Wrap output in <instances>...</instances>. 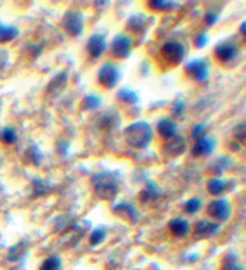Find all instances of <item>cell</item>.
<instances>
[{"label":"cell","mask_w":246,"mask_h":270,"mask_svg":"<svg viewBox=\"0 0 246 270\" xmlns=\"http://www.w3.org/2000/svg\"><path fill=\"white\" fill-rule=\"evenodd\" d=\"M124 137L131 147L145 149L152 143L154 132H153L150 124L147 122H136L126 127L124 131Z\"/></svg>","instance_id":"obj_1"},{"label":"cell","mask_w":246,"mask_h":270,"mask_svg":"<svg viewBox=\"0 0 246 270\" xmlns=\"http://www.w3.org/2000/svg\"><path fill=\"white\" fill-rule=\"evenodd\" d=\"M91 184L95 195L102 201H112L119 190V182L110 172L94 174L91 178Z\"/></svg>","instance_id":"obj_2"},{"label":"cell","mask_w":246,"mask_h":270,"mask_svg":"<svg viewBox=\"0 0 246 270\" xmlns=\"http://www.w3.org/2000/svg\"><path fill=\"white\" fill-rule=\"evenodd\" d=\"M120 78V71L116 64L107 62L100 66L98 71L99 84L107 90H110L118 84Z\"/></svg>","instance_id":"obj_3"},{"label":"cell","mask_w":246,"mask_h":270,"mask_svg":"<svg viewBox=\"0 0 246 270\" xmlns=\"http://www.w3.org/2000/svg\"><path fill=\"white\" fill-rule=\"evenodd\" d=\"M63 26L70 36H80L84 28L83 13L81 11H76V10H70L63 17Z\"/></svg>","instance_id":"obj_4"},{"label":"cell","mask_w":246,"mask_h":270,"mask_svg":"<svg viewBox=\"0 0 246 270\" xmlns=\"http://www.w3.org/2000/svg\"><path fill=\"white\" fill-rule=\"evenodd\" d=\"M161 55L171 65H179L185 58V46L179 41H168L162 46Z\"/></svg>","instance_id":"obj_5"},{"label":"cell","mask_w":246,"mask_h":270,"mask_svg":"<svg viewBox=\"0 0 246 270\" xmlns=\"http://www.w3.org/2000/svg\"><path fill=\"white\" fill-rule=\"evenodd\" d=\"M110 51L114 58L127 59L133 52V41L125 34H117L110 42Z\"/></svg>","instance_id":"obj_6"},{"label":"cell","mask_w":246,"mask_h":270,"mask_svg":"<svg viewBox=\"0 0 246 270\" xmlns=\"http://www.w3.org/2000/svg\"><path fill=\"white\" fill-rule=\"evenodd\" d=\"M184 71L198 83H204L209 77V66L203 59H192L187 62L184 66Z\"/></svg>","instance_id":"obj_7"},{"label":"cell","mask_w":246,"mask_h":270,"mask_svg":"<svg viewBox=\"0 0 246 270\" xmlns=\"http://www.w3.org/2000/svg\"><path fill=\"white\" fill-rule=\"evenodd\" d=\"M206 213L213 219H215L219 222H226L230 220L232 215V207L230 202L224 198L212 201L206 207Z\"/></svg>","instance_id":"obj_8"},{"label":"cell","mask_w":246,"mask_h":270,"mask_svg":"<svg viewBox=\"0 0 246 270\" xmlns=\"http://www.w3.org/2000/svg\"><path fill=\"white\" fill-rule=\"evenodd\" d=\"M217 144V141L215 138L212 136H202L199 140L196 141V143L194 147H192L191 154L195 156V158H199V156L203 155H210L213 154L214 150H215Z\"/></svg>","instance_id":"obj_9"},{"label":"cell","mask_w":246,"mask_h":270,"mask_svg":"<svg viewBox=\"0 0 246 270\" xmlns=\"http://www.w3.org/2000/svg\"><path fill=\"white\" fill-rule=\"evenodd\" d=\"M185 150H186V142L183 136H179V134L167 140L166 143L163 144V152L169 158H178L183 155Z\"/></svg>","instance_id":"obj_10"},{"label":"cell","mask_w":246,"mask_h":270,"mask_svg":"<svg viewBox=\"0 0 246 270\" xmlns=\"http://www.w3.org/2000/svg\"><path fill=\"white\" fill-rule=\"evenodd\" d=\"M107 49L106 37L101 34H92L88 38L87 42V51L91 58L98 59L101 56Z\"/></svg>","instance_id":"obj_11"},{"label":"cell","mask_w":246,"mask_h":270,"mask_svg":"<svg viewBox=\"0 0 246 270\" xmlns=\"http://www.w3.org/2000/svg\"><path fill=\"white\" fill-rule=\"evenodd\" d=\"M238 53L239 48L237 47V45L232 44V42H223V44L217 45L214 48V55H215V58L222 63L233 60L238 55Z\"/></svg>","instance_id":"obj_12"},{"label":"cell","mask_w":246,"mask_h":270,"mask_svg":"<svg viewBox=\"0 0 246 270\" xmlns=\"http://www.w3.org/2000/svg\"><path fill=\"white\" fill-rule=\"evenodd\" d=\"M112 209L117 215L121 216L131 223H137L138 220H140V214H138L136 207L130 203H120Z\"/></svg>","instance_id":"obj_13"},{"label":"cell","mask_w":246,"mask_h":270,"mask_svg":"<svg viewBox=\"0 0 246 270\" xmlns=\"http://www.w3.org/2000/svg\"><path fill=\"white\" fill-rule=\"evenodd\" d=\"M220 223L210 221H198L195 225V236L198 238H210L220 230Z\"/></svg>","instance_id":"obj_14"},{"label":"cell","mask_w":246,"mask_h":270,"mask_svg":"<svg viewBox=\"0 0 246 270\" xmlns=\"http://www.w3.org/2000/svg\"><path fill=\"white\" fill-rule=\"evenodd\" d=\"M156 131L165 140H169L177 133V124L169 118L160 119L156 124Z\"/></svg>","instance_id":"obj_15"},{"label":"cell","mask_w":246,"mask_h":270,"mask_svg":"<svg viewBox=\"0 0 246 270\" xmlns=\"http://www.w3.org/2000/svg\"><path fill=\"white\" fill-rule=\"evenodd\" d=\"M171 232L177 238H185L190 230V223L183 218H176L168 222Z\"/></svg>","instance_id":"obj_16"},{"label":"cell","mask_w":246,"mask_h":270,"mask_svg":"<svg viewBox=\"0 0 246 270\" xmlns=\"http://www.w3.org/2000/svg\"><path fill=\"white\" fill-rule=\"evenodd\" d=\"M28 248H29V244H28L27 241H18V243L9 248L6 258H8L10 262H20L21 259L26 257Z\"/></svg>","instance_id":"obj_17"},{"label":"cell","mask_w":246,"mask_h":270,"mask_svg":"<svg viewBox=\"0 0 246 270\" xmlns=\"http://www.w3.org/2000/svg\"><path fill=\"white\" fill-rule=\"evenodd\" d=\"M161 196V189L153 182H147V186L140 192V201L143 203H148L150 201H156Z\"/></svg>","instance_id":"obj_18"},{"label":"cell","mask_w":246,"mask_h":270,"mask_svg":"<svg viewBox=\"0 0 246 270\" xmlns=\"http://www.w3.org/2000/svg\"><path fill=\"white\" fill-rule=\"evenodd\" d=\"M42 159H44V154H42L40 148H39L36 144L30 145V147L24 151V162L28 163V165L39 167L41 165Z\"/></svg>","instance_id":"obj_19"},{"label":"cell","mask_w":246,"mask_h":270,"mask_svg":"<svg viewBox=\"0 0 246 270\" xmlns=\"http://www.w3.org/2000/svg\"><path fill=\"white\" fill-rule=\"evenodd\" d=\"M20 35L18 28L15 26L5 24L0 21V44H8L15 40Z\"/></svg>","instance_id":"obj_20"},{"label":"cell","mask_w":246,"mask_h":270,"mask_svg":"<svg viewBox=\"0 0 246 270\" xmlns=\"http://www.w3.org/2000/svg\"><path fill=\"white\" fill-rule=\"evenodd\" d=\"M227 189V182L220 178H212L206 183V190L212 196H221Z\"/></svg>","instance_id":"obj_21"},{"label":"cell","mask_w":246,"mask_h":270,"mask_svg":"<svg viewBox=\"0 0 246 270\" xmlns=\"http://www.w3.org/2000/svg\"><path fill=\"white\" fill-rule=\"evenodd\" d=\"M117 98L119 99L120 101L125 102L127 105H136L140 102V97L136 91L133 90V89L129 88H121L118 90Z\"/></svg>","instance_id":"obj_22"},{"label":"cell","mask_w":246,"mask_h":270,"mask_svg":"<svg viewBox=\"0 0 246 270\" xmlns=\"http://www.w3.org/2000/svg\"><path fill=\"white\" fill-rule=\"evenodd\" d=\"M145 23H147V18L142 13H135L129 18L127 22V29L133 30L134 33H141L144 29Z\"/></svg>","instance_id":"obj_23"},{"label":"cell","mask_w":246,"mask_h":270,"mask_svg":"<svg viewBox=\"0 0 246 270\" xmlns=\"http://www.w3.org/2000/svg\"><path fill=\"white\" fill-rule=\"evenodd\" d=\"M222 270H245L240 263H239V258L237 255L228 254L222 259Z\"/></svg>","instance_id":"obj_24"},{"label":"cell","mask_w":246,"mask_h":270,"mask_svg":"<svg viewBox=\"0 0 246 270\" xmlns=\"http://www.w3.org/2000/svg\"><path fill=\"white\" fill-rule=\"evenodd\" d=\"M102 105V99L98 95H87L82 101V108L84 111H94Z\"/></svg>","instance_id":"obj_25"},{"label":"cell","mask_w":246,"mask_h":270,"mask_svg":"<svg viewBox=\"0 0 246 270\" xmlns=\"http://www.w3.org/2000/svg\"><path fill=\"white\" fill-rule=\"evenodd\" d=\"M39 270H63L62 259L58 256H51L41 263Z\"/></svg>","instance_id":"obj_26"},{"label":"cell","mask_w":246,"mask_h":270,"mask_svg":"<svg viewBox=\"0 0 246 270\" xmlns=\"http://www.w3.org/2000/svg\"><path fill=\"white\" fill-rule=\"evenodd\" d=\"M119 125V117L116 115L113 117V114H106L101 117L99 122V127L101 130H112L116 129V127Z\"/></svg>","instance_id":"obj_27"},{"label":"cell","mask_w":246,"mask_h":270,"mask_svg":"<svg viewBox=\"0 0 246 270\" xmlns=\"http://www.w3.org/2000/svg\"><path fill=\"white\" fill-rule=\"evenodd\" d=\"M17 131L11 126H6L0 131V141L4 144H13L17 141Z\"/></svg>","instance_id":"obj_28"},{"label":"cell","mask_w":246,"mask_h":270,"mask_svg":"<svg viewBox=\"0 0 246 270\" xmlns=\"http://www.w3.org/2000/svg\"><path fill=\"white\" fill-rule=\"evenodd\" d=\"M107 238V232L105 228H102V227H99V228H95L92 230L90 237H89V244L91 245V246H98V245L102 244L103 241L106 240Z\"/></svg>","instance_id":"obj_29"},{"label":"cell","mask_w":246,"mask_h":270,"mask_svg":"<svg viewBox=\"0 0 246 270\" xmlns=\"http://www.w3.org/2000/svg\"><path fill=\"white\" fill-rule=\"evenodd\" d=\"M148 6L154 11H167V10L173 9L176 3L166 2V0H152V2H148Z\"/></svg>","instance_id":"obj_30"},{"label":"cell","mask_w":246,"mask_h":270,"mask_svg":"<svg viewBox=\"0 0 246 270\" xmlns=\"http://www.w3.org/2000/svg\"><path fill=\"white\" fill-rule=\"evenodd\" d=\"M31 186H33V195L35 197L44 196V195L47 194L49 189H51V186L47 185V184L41 179H34L33 182H31Z\"/></svg>","instance_id":"obj_31"},{"label":"cell","mask_w":246,"mask_h":270,"mask_svg":"<svg viewBox=\"0 0 246 270\" xmlns=\"http://www.w3.org/2000/svg\"><path fill=\"white\" fill-rule=\"evenodd\" d=\"M201 207H202V201L197 197H194L191 198V200L185 202L183 209L186 214L194 215L199 210V209H201Z\"/></svg>","instance_id":"obj_32"},{"label":"cell","mask_w":246,"mask_h":270,"mask_svg":"<svg viewBox=\"0 0 246 270\" xmlns=\"http://www.w3.org/2000/svg\"><path fill=\"white\" fill-rule=\"evenodd\" d=\"M67 83V73L66 72H60L58 76H56L55 78H53V81H52V83L49 84V87H51V85H53V88H49V90H62V89L65 88V85Z\"/></svg>","instance_id":"obj_33"},{"label":"cell","mask_w":246,"mask_h":270,"mask_svg":"<svg viewBox=\"0 0 246 270\" xmlns=\"http://www.w3.org/2000/svg\"><path fill=\"white\" fill-rule=\"evenodd\" d=\"M184 111H185L184 100L183 99H177V100L173 102L172 109H171V112H172V115L174 117V118H180V117L184 114Z\"/></svg>","instance_id":"obj_34"},{"label":"cell","mask_w":246,"mask_h":270,"mask_svg":"<svg viewBox=\"0 0 246 270\" xmlns=\"http://www.w3.org/2000/svg\"><path fill=\"white\" fill-rule=\"evenodd\" d=\"M231 160L228 158H220L217 159L215 161V165L216 166H213L214 167V174H217V176H221L224 170L227 169L228 165H230Z\"/></svg>","instance_id":"obj_35"},{"label":"cell","mask_w":246,"mask_h":270,"mask_svg":"<svg viewBox=\"0 0 246 270\" xmlns=\"http://www.w3.org/2000/svg\"><path fill=\"white\" fill-rule=\"evenodd\" d=\"M208 44H209V35L205 33L198 34L197 36L194 38V45L196 48H204Z\"/></svg>","instance_id":"obj_36"},{"label":"cell","mask_w":246,"mask_h":270,"mask_svg":"<svg viewBox=\"0 0 246 270\" xmlns=\"http://www.w3.org/2000/svg\"><path fill=\"white\" fill-rule=\"evenodd\" d=\"M234 138L235 140L238 141H241L242 143H245V137H246V127H245V124L241 123L239 124V125H237L234 127Z\"/></svg>","instance_id":"obj_37"},{"label":"cell","mask_w":246,"mask_h":270,"mask_svg":"<svg viewBox=\"0 0 246 270\" xmlns=\"http://www.w3.org/2000/svg\"><path fill=\"white\" fill-rule=\"evenodd\" d=\"M204 131H205V125H204V124H202V123L196 124V125L194 126V129H192L191 137L194 138L195 141H197L202 136H204Z\"/></svg>","instance_id":"obj_38"},{"label":"cell","mask_w":246,"mask_h":270,"mask_svg":"<svg viewBox=\"0 0 246 270\" xmlns=\"http://www.w3.org/2000/svg\"><path fill=\"white\" fill-rule=\"evenodd\" d=\"M217 21H219V15L213 11H208L204 15V22L208 27H213Z\"/></svg>","instance_id":"obj_39"},{"label":"cell","mask_w":246,"mask_h":270,"mask_svg":"<svg viewBox=\"0 0 246 270\" xmlns=\"http://www.w3.org/2000/svg\"><path fill=\"white\" fill-rule=\"evenodd\" d=\"M9 54L5 49H0V70L4 69L6 66V63H8Z\"/></svg>","instance_id":"obj_40"},{"label":"cell","mask_w":246,"mask_h":270,"mask_svg":"<svg viewBox=\"0 0 246 270\" xmlns=\"http://www.w3.org/2000/svg\"><path fill=\"white\" fill-rule=\"evenodd\" d=\"M240 34L245 35L246 34V22H242L240 26Z\"/></svg>","instance_id":"obj_41"}]
</instances>
